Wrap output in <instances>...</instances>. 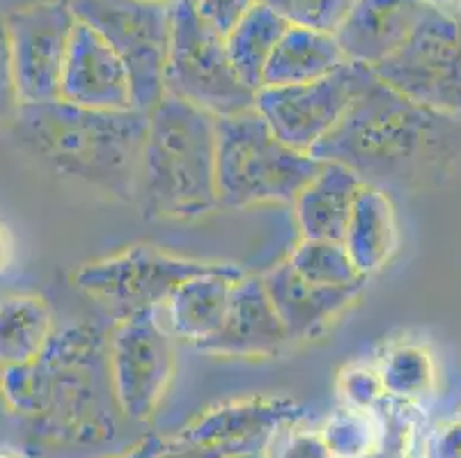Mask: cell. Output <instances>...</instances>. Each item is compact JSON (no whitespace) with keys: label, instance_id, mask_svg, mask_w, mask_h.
Returning a JSON list of instances; mask_svg holds the SVG:
<instances>
[{"label":"cell","instance_id":"obj_1","mask_svg":"<svg viewBox=\"0 0 461 458\" xmlns=\"http://www.w3.org/2000/svg\"><path fill=\"white\" fill-rule=\"evenodd\" d=\"M456 120L406 99L370 67L342 120L310 157L349 167L388 195L422 191L441 182L459 154Z\"/></svg>","mask_w":461,"mask_h":458},{"label":"cell","instance_id":"obj_2","mask_svg":"<svg viewBox=\"0 0 461 458\" xmlns=\"http://www.w3.org/2000/svg\"><path fill=\"white\" fill-rule=\"evenodd\" d=\"M10 126L16 142L56 175L136 204L145 111H92L58 99L21 103Z\"/></svg>","mask_w":461,"mask_h":458},{"label":"cell","instance_id":"obj_3","mask_svg":"<svg viewBox=\"0 0 461 458\" xmlns=\"http://www.w3.org/2000/svg\"><path fill=\"white\" fill-rule=\"evenodd\" d=\"M7 409L41 418L53 436L102 440L117 409L108 367V335L92 323L53 333L37 360L0 369Z\"/></svg>","mask_w":461,"mask_h":458},{"label":"cell","instance_id":"obj_4","mask_svg":"<svg viewBox=\"0 0 461 458\" xmlns=\"http://www.w3.org/2000/svg\"><path fill=\"white\" fill-rule=\"evenodd\" d=\"M136 204L167 220L216 211V117L173 94L149 108Z\"/></svg>","mask_w":461,"mask_h":458},{"label":"cell","instance_id":"obj_5","mask_svg":"<svg viewBox=\"0 0 461 458\" xmlns=\"http://www.w3.org/2000/svg\"><path fill=\"white\" fill-rule=\"evenodd\" d=\"M321 161L285 145L255 108L216 120L218 209L292 204Z\"/></svg>","mask_w":461,"mask_h":458},{"label":"cell","instance_id":"obj_6","mask_svg":"<svg viewBox=\"0 0 461 458\" xmlns=\"http://www.w3.org/2000/svg\"><path fill=\"white\" fill-rule=\"evenodd\" d=\"M166 94L212 117H232L255 108V94L234 71L225 37L198 16L191 0L170 5Z\"/></svg>","mask_w":461,"mask_h":458},{"label":"cell","instance_id":"obj_7","mask_svg":"<svg viewBox=\"0 0 461 458\" xmlns=\"http://www.w3.org/2000/svg\"><path fill=\"white\" fill-rule=\"evenodd\" d=\"M406 99L446 115H461V5L429 3L409 40L375 67Z\"/></svg>","mask_w":461,"mask_h":458},{"label":"cell","instance_id":"obj_8","mask_svg":"<svg viewBox=\"0 0 461 458\" xmlns=\"http://www.w3.org/2000/svg\"><path fill=\"white\" fill-rule=\"evenodd\" d=\"M78 21L111 44L131 78L133 106L148 112L166 94L170 5L142 0H69Z\"/></svg>","mask_w":461,"mask_h":458},{"label":"cell","instance_id":"obj_9","mask_svg":"<svg viewBox=\"0 0 461 458\" xmlns=\"http://www.w3.org/2000/svg\"><path fill=\"white\" fill-rule=\"evenodd\" d=\"M223 266L221 262L177 257L157 246L138 243L81 266L74 284L117 319H124L145 310H158L179 284Z\"/></svg>","mask_w":461,"mask_h":458},{"label":"cell","instance_id":"obj_10","mask_svg":"<svg viewBox=\"0 0 461 458\" xmlns=\"http://www.w3.org/2000/svg\"><path fill=\"white\" fill-rule=\"evenodd\" d=\"M108 367L120 413L131 422H148L175 373L173 337L157 310L117 321L108 335Z\"/></svg>","mask_w":461,"mask_h":458},{"label":"cell","instance_id":"obj_11","mask_svg":"<svg viewBox=\"0 0 461 458\" xmlns=\"http://www.w3.org/2000/svg\"><path fill=\"white\" fill-rule=\"evenodd\" d=\"M367 71L370 67L347 62L320 81L259 87L255 94V111L285 145L310 154L342 120Z\"/></svg>","mask_w":461,"mask_h":458},{"label":"cell","instance_id":"obj_12","mask_svg":"<svg viewBox=\"0 0 461 458\" xmlns=\"http://www.w3.org/2000/svg\"><path fill=\"white\" fill-rule=\"evenodd\" d=\"M77 16L69 0H40L5 14L21 103L60 99V81Z\"/></svg>","mask_w":461,"mask_h":458},{"label":"cell","instance_id":"obj_13","mask_svg":"<svg viewBox=\"0 0 461 458\" xmlns=\"http://www.w3.org/2000/svg\"><path fill=\"white\" fill-rule=\"evenodd\" d=\"M60 101L92 111H131L133 90L124 62L90 25L77 21L60 81Z\"/></svg>","mask_w":461,"mask_h":458},{"label":"cell","instance_id":"obj_14","mask_svg":"<svg viewBox=\"0 0 461 458\" xmlns=\"http://www.w3.org/2000/svg\"><path fill=\"white\" fill-rule=\"evenodd\" d=\"M287 330L276 312L262 277L246 273L232 289L225 321L198 351L225 358H274L289 346Z\"/></svg>","mask_w":461,"mask_h":458},{"label":"cell","instance_id":"obj_15","mask_svg":"<svg viewBox=\"0 0 461 458\" xmlns=\"http://www.w3.org/2000/svg\"><path fill=\"white\" fill-rule=\"evenodd\" d=\"M305 418L299 401L289 397H249L213 406L195 422L184 427L173 440L188 445H244L258 443L280 428Z\"/></svg>","mask_w":461,"mask_h":458},{"label":"cell","instance_id":"obj_16","mask_svg":"<svg viewBox=\"0 0 461 458\" xmlns=\"http://www.w3.org/2000/svg\"><path fill=\"white\" fill-rule=\"evenodd\" d=\"M427 5L429 0H354L335 40L347 60L375 69L409 40Z\"/></svg>","mask_w":461,"mask_h":458},{"label":"cell","instance_id":"obj_17","mask_svg":"<svg viewBox=\"0 0 461 458\" xmlns=\"http://www.w3.org/2000/svg\"><path fill=\"white\" fill-rule=\"evenodd\" d=\"M259 277L292 344L317 337L363 292V287H320L305 283L287 259Z\"/></svg>","mask_w":461,"mask_h":458},{"label":"cell","instance_id":"obj_18","mask_svg":"<svg viewBox=\"0 0 461 458\" xmlns=\"http://www.w3.org/2000/svg\"><path fill=\"white\" fill-rule=\"evenodd\" d=\"M244 275V268L225 264L221 271L195 275L179 284L157 310L170 337L193 346L213 337L225 321L234 284Z\"/></svg>","mask_w":461,"mask_h":458},{"label":"cell","instance_id":"obj_19","mask_svg":"<svg viewBox=\"0 0 461 458\" xmlns=\"http://www.w3.org/2000/svg\"><path fill=\"white\" fill-rule=\"evenodd\" d=\"M366 184L349 167L321 161L320 172L292 202L301 238L342 241L349 225L354 202Z\"/></svg>","mask_w":461,"mask_h":458},{"label":"cell","instance_id":"obj_20","mask_svg":"<svg viewBox=\"0 0 461 458\" xmlns=\"http://www.w3.org/2000/svg\"><path fill=\"white\" fill-rule=\"evenodd\" d=\"M342 243L360 275L370 277L385 268L400 243L395 204L388 193L372 186L360 188Z\"/></svg>","mask_w":461,"mask_h":458},{"label":"cell","instance_id":"obj_21","mask_svg":"<svg viewBox=\"0 0 461 458\" xmlns=\"http://www.w3.org/2000/svg\"><path fill=\"white\" fill-rule=\"evenodd\" d=\"M347 62L349 60L339 49L335 35L289 25L267 62L262 87L301 85V83L320 81Z\"/></svg>","mask_w":461,"mask_h":458},{"label":"cell","instance_id":"obj_22","mask_svg":"<svg viewBox=\"0 0 461 458\" xmlns=\"http://www.w3.org/2000/svg\"><path fill=\"white\" fill-rule=\"evenodd\" d=\"M51 335L53 317L44 298L35 293L0 298V369L37 360Z\"/></svg>","mask_w":461,"mask_h":458},{"label":"cell","instance_id":"obj_23","mask_svg":"<svg viewBox=\"0 0 461 458\" xmlns=\"http://www.w3.org/2000/svg\"><path fill=\"white\" fill-rule=\"evenodd\" d=\"M287 28L289 25L274 10L258 3L225 37L230 62L250 90L258 92L262 87L267 62Z\"/></svg>","mask_w":461,"mask_h":458},{"label":"cell","instance_id":"obj_24","mask_svg":"<svg viewBox=\"0 0 461 458\" xmlns=\"http://www.w3.org/2000/svg\"><path fill=\"white\" fill-rule=\"evenodd\" d=\"M305 283L320 287H366L367 277L360 275L342 241L326 238H301L287 257Z\"/></svg>","mask_w":461,"mask_h":458},{"label":"cell","instance_id":"obj_25","mask_svg":"<svg viewBox=\"0 0 461 458\" xmlns=\"http://www.w3.org/2000/svg\"><path fill=\"white\" fill-rule=\"evenodd\" d=\"M376 372L384 383V392L397 401H411L434 388L436 367L431 353L422 344L400 342L385 348Z\"/></svg>","mask_w":461,"mask_h":458},{"label":"cell","instance_id":"obj_26","mask_svg":"<svg viewBox=\"0 0 461 458\" xmlns=\"http://www.w3.org/2000/svg\"><path fill=\"white\" fill-rule=\"evenodd\" d=\"M320 434L333 458H363L379 447L384 424L372 410L342 406L326 419Z\"/></svg>","mask_w":461,"mask_h":458},{"label":"cell","instance_id":"obj_27","mask_svg":"<svg viewBox=\"0 0 461 458\" xmlns=\"http://www.w3.org/2000/svg\"><path fill=\"white\" fill-rule=\"evenodd\" d=\"M292 28L335 35L349 14L354 0H258Z\"/></svg>","mask_w":461,"mask_h":458},{"label":"cell","instance_id":"obj_28","mask_svg":"<svg viewBox=\"0 0 461 458\" xmlns=\"http://www.w3.org/2000/svg\"><path fill=\"white\" fill-rule=\"evenodd\" d=\"M335 390H338L342 406H349L356 410H375L385 399L379 372L366 363L347 364L338 373Z\"/></svg>","mask_w":461,"mask_h":458},{"label":"cell","instance_id":"obj_29","mask_svg":"<svg viewBox=\"0 0 461 458\" xmlns=\"http://www.w3.org/2000/svg\"><path fill=\"white\" fill-rule=\"evenodd\" d=\"M191 3L200 19L223 37L232 32L246 12L258 5V0H191Z\"/></svg>","mask_w":461,"mask_h":458},{"label":"cell","instance_id":"obj_30","mask_svg":"<svg viewBox=\"0 0 461 458\" xmlns=\"http://www.w3.org/2000/svg\"><path fill=\"white\" fill-rule=\"evenodd\" d=\"M19 106L21 101L19 92H16L10 35H7L5 16H0V124H12Z\"/></svg>","mask_w":461,"mask_h":458},{"label":"cell","instance_id":"obj_31","mask_svg":"<svg viewBox=\"0 0 461 458\" xmlns=\"http://www.w3.org/2000/svg\"><path fill=\"white\" fill-rule=\"evenodd\" d=\"M276 458H333L320 431H292Z\"/></svg>","mask_w":461,"mask_h":458},{"label":"cell","instance_id":"obj_32","mask_svg":"<svg viewBox=\"0 0 461 458\" xmlns=\"http://www.w3.org/2000/svg\"><path fill=\"white\" fill-rule=\"evenodd\" d=\"M258 443L244 445H188L177 443V440H166V447L154 458H225L228 454L239 452V449L253 447Z\"/></svg>","mask_w":461,"mask_h":458},{"label":"cell","instance_id":"obj_33","mask_svg":"<svg viewBox=\"0 0 461 458\" xmlns=\"http://www.w3.org/2000/svg\"><path fill=\"white\" fill-rule=\"evenodd\" d=\"M425 458H461V419L436 428L427 443Z\"/></svg>","mask_w":461,"mask_h":458},{"label":"cell","instance_id":"obj_34","mask_svg":"<svg viewBox=\"0 0 461 458\" xmlns=\"http://www.w3.org/2000/svg\"><path fill=\"white\" fill-rule=\"evenodd\" d=\"M406 422H388L384 427V438H381L379 447L370 452L363 458H411L409 449H406Z\"/></svg>","mask_w":461,"mask_h":458},{"label":"cell","instance_id":"obj_35","mask_svg":"<svg viewBox=\"0 0 461 458\" xmlns=\"http://www.w3.org/2000/svg\"><path fill=\"white\" fill-rule=\"evenodd\" d=\"M163 447H166V440L158 438V436H149V438L140 440L136 447H131L127 454L117 458H154Z\"/></svg>","mask_w":461,"mask_h":458},{"label":"cell","instance_id":"obj_36","mask_svg":"<svg viewBox=\"0 0 461 458\" xmlns=\"http://www.w3.org/2000/svg\"><path fill=\"white\" fill-rule=\"evenodd\" d=\"M12 252H14V243H12L7 227L0 222V273L5 271L12 262Z\"/></svg>","mask_w":461,"mask_h":458},{"label":"cell","instance_id":"obj_37","mask_svg":"<svg viewBox=\"0 0 461 458\" xmlns=\"http://www.w3.org/2000/svg\"><path fill=\"white\" fill-rule=\"evenodd\" d=\"M225 458H269V454L264 452V449H258V445H253V447H246V449H239V452L228 454Z\"/></svg>","mask_w":461,"mask_h":458},{"label":"cell","instance_id":"obj_38","mask_svg":"<svg viewBox=\"0 0 461 458\" xmlns=\"http://www.w3.org/2000/svg\"><path fill=\"white\" fill-rule=\"evenodd\" d=\"M434 5H441V7H456L461 5V0H429Z\"/></svg>","mask_w":461,"mask_h":458},{"label":"cell","instance_id":"obj_39","mask_svg":"<svg viewBox=\"0 0 461 458\" xmlns=\"http://www.w3.org/2000/svg\"><path fill=\"white\" fill-rule=\"evenodd\" d=\"M142 3H154V5H173L175 0H142Z\"/></svg>","mask_w":461,"mask_h":458},{"label":"cell","instance_id":"obj_40","mask_svg":"<svg viewBox=\"0 0 461 458\" xmlns=\"http://www.w3.org/2000/svg\"><path fill=\"white\" fill-rule=\"evenodd\" d=\"M0 458H19L16 454H10V452H0Z\"/></svg>","mask_w":461,"mask_h":458}]
</instances>
